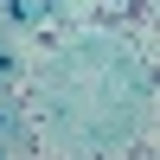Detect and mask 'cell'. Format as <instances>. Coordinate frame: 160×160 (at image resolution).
I'll return each mask as SVG.
<instances>
[{
    "instance_id": "obj_2",
    "label": "cell",
    "mask_w": 160,
    "mask_h": 160,
    "mask_svg": "<svg viewBox=\"0 0 160 160\" xmlns=\"http://www.w3.org/2000/svg\"><path fill=\"white\" fill-rule=\"evenodd\" d=\"M0 135H7V115H0Z\"/></svg>"
},
{
    "instance_id": "obj_1",
    "label": "cell",
    "mask_w": 160,
    "mask_h": 160,
    "mask_svg": "<svg viewBox=\"0 0 160 160\" xmlns=\"http://www.w3.org/2000/svg\"><path fill=\"white\" fill-rule=\"evenodd\" d=\"M45 7H51V0H7L13 19H32V13H45Z\"/></svg>"
}]
</instances>
